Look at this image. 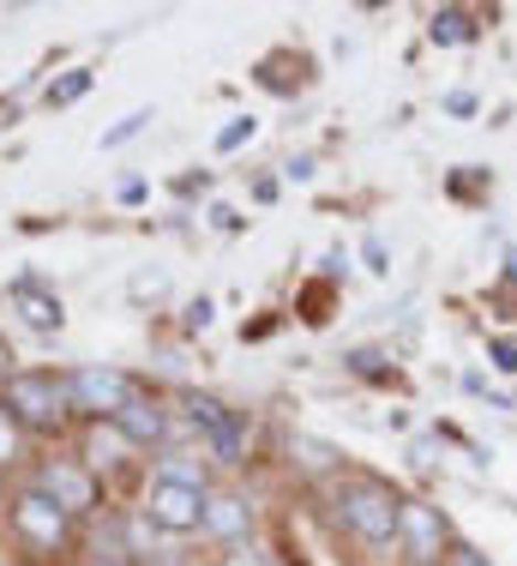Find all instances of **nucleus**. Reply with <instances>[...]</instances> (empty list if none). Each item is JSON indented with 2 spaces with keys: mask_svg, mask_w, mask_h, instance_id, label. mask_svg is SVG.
<instances>
[{
  "mask_svg": "<svg viewBox=\"0 0 517 566\" xmlns=\"http://www.w3.org/2000/svg\"><path fill=\"white\" fill-rule=\"evenodd\" d=\"M337 524L367 548H391L398 543V524H403V494L379 476H349L337 489Z\"/></svg>",
  "mask_w": 517,
  "mask_h": 566,
  "instance_id": "obj_1",
  "label": "nucleus"
},
{
  "mask_svg": "<svg viewBox=\"0 0 517 566\" xmlns=\"http://www.w3.org/2000/svg\"><path fill=\"white\" fill-rule=\"evenodd\" d=\"M7 410H12V422L36 428V434H54L73 416V398H66V380H54V374H12Z\"/></svg>",
  "mask_w": 517,
  "mask_h": 566,
  "instance_id": "obj_2",
  "label": "nucleus"
},
{
  "mask_svg": "<svg viewBox=\"0 0 517 566\" xmlns=\"http://www.w3.org/2000/svg\"><path fill=\"white\" fill-rule=\"evenodd\" d=\"M66 398H73V410H91V416H108V422H115V416L139 398V386L115 368H78V374H66Z\"/></svg>",
  "mask_w": 517,
  "mask_h": 566,
  "instance_id": "obj_3",
  "label": "nucleus"
},
{
  "mask_svg": "<svg viewBox=\"0 0 517 566\" xmlns=\"http://www.w3.org/2000/svg\"><path fill=\"white\" fill-rule=\"evenodd\" d=\"M12 531H19L31 548H43V555H54V548L66 543V531H73V512H66V506H54L43 489H24L19 501H12Z\"/></svg>",
  "mask_w": 517,
  "mask_h": 566,
  "instance_id": "obj_4",
  "label": "nucleus"
},
{
  "mask_svg": "<svg viewBox=\"0 0 517 566\" xmlns=\"http://www.w3.org/2000/svg\"><path fill=\"white\" fill-rule=\"evenodd\" d=\"M145 518L157 524V531H205V489H187V482H151L145 489Z\"/></svg>",
  "mask_w": 517,
  "mask_h": 566,
  "instance_id": "obj_5",
  "label": "nucleus"
},
{
  "mask_svg": "<svg viewBox=\"0 0 517 566\" xmlns=\"http://www.w3.org/2000/svg\"><path fill=\"white\" fill-rule=\"evenodd\" d=\"M398 543L415 566H433L440 555H452V531H445V512L428 501H403V524H398Z\"/></svg>",
  "mask_w": 517,
  "mask_h": 566,
  "instance_id": "obj_6",
  "label": "nucleus"
},
{
  "mask_svg": "<svg viewBox=\"0 0 517 566\" xmlns=\"http://www.w3.org/2000/svg\"><path fill=\"white\" fill-rule=\"evenodd\" d=\"M36 489H43L54 506H66V512H85V506H97V482H91V470H78V464H49Z\"/></svg>",
  "mask_w": 517,
  "mask_h": 566,
  "instance_id": "obj_7",
  "label": "nucleus"
},
{
  "mask_svg": "<svg viewBox=\"0 0 517 566\" xmlns=\"http://www.w3.org/2000/svg\"><path fill=\"white\" fill-rule=\"evenodd\" d=\"M205 531L217 543H247L253 536V501H241V494H205Z\"/></svg>",
  "mask_w": 517,
  "mask_h": 566,
  "instance_id": "obj_8",
  "label": "nucleus"
},
{
  "mask_svg": "<svg viewBox=\"0 0 517 566\" xmlns=\"http://www.w3.org/2000/svg\"><path fill=\"white\" fill-rule=\"evenodd\" d=\"M115 428L127 434V447H151V440L169 434V416H162V403H151V398H133L127 410L115 416Z\"/></svg>",
  "mask_w": 517,
  "mask_h": 566,
  "instance_id": "obj_9",
  "label": "nucleus"
},
{
  "mask_svg": "<svg viewBox=\"0 0 517 566\" xmlns=\"http://www.w3.org/2000/svg\"><path fill=\"white\" fill-rule=\"evenodd\" d=\"M205 447H211L217 458H223V464H241V458H247V422H241V416L229 410L223 422H217L211 434H205Z\"/></svg>",
  "mask_w": 517,
  "mask_h": 566,
  "instance_id": "obj_10",
  "label": "nucleus"
},
{
  "mask_svg": "<svg viewBox=\"0 0 517 566\" xmlns=\"http://www.w3.org/2000/svg\"><path fill=\"white\" fill-rule=\"evenodd\" d=\"M428 36L452 49V43H469L475 24H469V12H464V7H440V12H433V24H428Z\"/></svg>",
  "mask_w": 517,
  "mask_h": 566,
  "instance_id": "obj_11",
  "label": "nucleus"
},
{
  "mask_svg": "<svg viewBox=\"0 0 517 566\" xmlns=\"http://www.w3.org/2000/svg\"><path fill=\"white\" fill-rule=\"evenodd\" d=\"M19 314H24V326H36V332H54L61 326V302L43 290H19Z\"/></svg>",
  "mask_w": 517,
  "mask_h": 566,
  "instance_id": "obj_12",
  "label": "nucleus"
},
{
  "mask_svg": "<svg viewBox=\"0 0 517 566\" xmlns=\"http://www.w3.org/2000/svg\"><path fill=\"white\" fill-rule=\"evenodd\" d=\"M157 482H187V489H205V464L193 452H169L162 458V476Z\"/></svg>",
  "mask_w": 517,
  "mask_h": 566,
  "instance_id": "obj_13",
  "label": "nucleus"
},
{
  "mask_svg": "<svg viewBox=\"0 0 517 566\" xmlns=\"http://www.w3.org/2000/svg\"><path fill=\"white\" fill-rule=\"evenodd\" d=\"M289 452H302V464H307V470H331V464H337V452L325 447V440H307V434H295V440H289Z\"/></svg>",
  "mask_w": 517,
  "mask_h": 566,
  "instance_id": "obj_14",
  "label": "nucleus"
},
{
  "mask_svg": "<svg viewBox=\"0 0 517 566\" xmlns=\"http://www.w3.org/2000/svg\"><path fill=\"white\" fill-rule=\"evenodd\" d=\"M91 91V73H66L61 85H49V103H73V97H85Z\"/></svg>",
  "mask_w": 517,
  "mask_h": 566,
  "instance_id": "obj_15",
  "label": "nucleus"
},
{
  "mask_svg": "<svg viewBox=\"0 0 517 566\" xmlns=\"http://www.w3.org/2000/svg\"><path fill=\"white\" fill-rule=\"evenodd\" d=\"M19 458V422H12V410L0 403V464H12Z\"/></svg>",
  "mask_w": 517,
  "mask_h": 566,
  "instance_id": "obj_16",
  "label": "nucleus"
},
{
  "mask_svg": "<svg viewBox=\"0 0 517 566\" xmlns=\"http://www.w3.org/2000/svg\"><path fill=\"white\" fill-rule=\"evenodd\" d=\"M487 356H494V368H499V374H517V344L494 338V344H487Z\"/></svg>",
  "mask_w": 517,
  "mask_h": 566,
  "instance_id": "obj_17",
  "label": "nucleus"
},
{
  "mask_svg": "<svg viewBox=\"0 0 517 566\" xmlns=\"http://www.w3.org/2000/svg\"><path fill=\"white\" fill-rule=\"evenodd\" d=\"M445 566H494L482 555V548H469V543H452V555H445Z\"/></svg>",
  "mask_w": 517,
  "mask_h": 566,
  "instance_id": "obj_18",
  "label": "nucleus"
},
{
  "mask_svg": "<svg viewBox=\"0 0 517 566\" xmlns=\"http://www.w3.org/2000/svg\"><path fill=\"white\" fill-rule=\"evenodd\" d=\"M145 120H151L145 109H139V115H127V120H120V127H108V133H103V145H120V139H133V133L145 127Z\"/></svg>",
  "mask_w": 517,
  "mask_h": 566,
  "instance_id": "obj_19",
  "label": "nucleus"
},
{
  "mask_svg": "<svg viewBox=\"0 0 517 566\" xmlns=\"http://www.w3.org/2000/svg\"><path fill=\"white\" fill-rule=\"evenodd\" d=\"M241 139H253V120H235V127H223V133H217V145H223V151H235Z\"/></svg>",
  "mask_w": 517,
  "mask_h": 566,
  "instance_id": "obj_20",
  "label": "nucleus"
},
{
  "mask_svg": "<svg viewBox=\"0 0 517 566\" xmlns=\"http://www.w3.org/2000/svg\"><path fill=\"white\" fill-rule=\"evenodd\" d=\"M445 109H452V115H469V109H475V97H464V91H452V97H445Z\"/></svg>",
  "mask_w": 517,
  "mask_h": 566,
  "instance_id": "obj_21",
  "label": "nucleus"
},
{
  "mask_svg": "<svg viewBox=\"0 0 517 566\" xmlns=\"http://www.w3.org/2000/svg\"><path fill=\"white\" fill-rule=\"evenodd\" d=\"M506 277H511V283H517V253H511V260H506Z\"/></svg>",
  "mask_w": 517,
  "mask_h": 566,
  "instance_id": "obj_22",
  "label": "nucleus"
},
{
  "mask_svg": "<svg viewBox=\"0 0 517 566\" xmlns=\"http://www.w3.org/2000/svg\"><path fill=\"white\" fill-rule=\"evenodd\" d=\"M97 566H120V560H97Z\"/></svg>",
  "mask_w": 517,
  "mask_h": 566,
  "instance_id": "obj_23",
  "label": "nucleus"
}]
</instances>
